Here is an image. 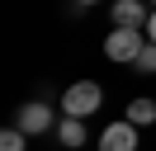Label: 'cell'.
<instances>
[{
	"instance_id": "cell-1",
	"label": "cell",
	"mask_w": 156,
	"mask_h": 151,
	"mask_svg": "<svg viewBox=\"0 0 156 151\" xmlns=\"http://www.w3.org/2000/svg\"><path fill=\"white\" fill-rule=\"evenodd\" d=\"M99 104H104V90L95 80H76L62 94V118H90V113H99Z\"/></svg>"
},
{
	"instance_id": "cell-2",
	"label": "cell",
	"mask_w": 156,
	"mask_h": 151,
	"mask_svg": "<svg viewBox=\"0 0 156 151\" xmlns=\"http://www.w3.org/2000/svg\"><path fill=\"white\" fill-rule=\"evenodd\" d=\"M147 28H109V38H104V57L114 66H133L137 61V52L147 47Z\"/></svg>"
},
{
	"instance_id": "cell-3",
	"label": "cell",
	"mask_w": 156,
	"mask_h": 151,
	"mask_svg": "<svg viewBox=\"0 0 156 151\" xmlns=\"http://www.w3.org/2000/svg\"><path fill=\"white\" fill-rule=\"evenodd\" d=\"M14 128L24 132V137H38V132H48V128H57V118H52V109L43 99H29L19 109V118H14Z\"/></svg>"
},
{
	"instance_id": "cell-4",
	"label": "cell",
	"mask_w": 156,
	"mask_h": 151,
	"mask_svg": "<svg viewBox=\"0 0 156 151\" xmlns=\"http://www.w3.org/2000/svg\"><path fill=\"white\" fill-rule=\"evenodd\" d=\"M151 0H114V9H109V19H114V28H147V19H151Z\"/></svg>"
},
{
	"instance_id": "cell-5",
	"label": "cell",
	"mask_w": 156,
	"mask_h": 151,
	"mask_svg": "<svg viewBox=\"0 0 156 151\" xmlns=\"http://www.w3.org/2000/svg\"><path fill=\"white\" fill-rule=\"evenodd\" d=\"M99 151H137V128L133 123H104V132H99Z\"/></svg>"
},
{
	"instance_id": "cell-6",
	"label": "cell",
	"mask_w": 156,
	"mask_h": 151,
	"mask_svg": "<svg viewBox=\"0 0 156 151\" xmlns=\"http://www.w3.org/2000/svg\"><path fill=\"white\" fill-rule=\"evenodd\" d=\"M57 137H62V146H71V151H76V146H85V142H90L85 118H62V123H57Z\"/></svg>"
},
{
	"instance_id": "cell-7",
	"label": "cell",
	"mask_w": 156,
	"mask_h": 151,
	"mask_svg": "<svg viewBox=\"0 0 156 151\" xmlns=\"http://www.w3.org/2000/svg\"><path fill=\"white\" fill-rule=\"evenodd\" d=\"M128 123L133 128H151L156 123V99H133L128 104Z\"/></svg>"
},
{
	"instance_id": "cell-8",
	"label": "cell",
	"mask_w": 156,
	"mask_h": 151,
	"mask_svg": "<svg viewBox=\"0 0 156 151\" xmlns=\"http://www.w3.org/2000/svg\"><path fill=\"white\" fill-rule=\"evenodd\" d=\"M0 151H24V132L19 128H5L0 132Z\"/></svg>"
},
{
	"instance_id": "cell-9",
	"label": "cell",
	"mask_w": 156,
	"mask_h": 151,
	"mask_svg": "<svg viewBox=\"0 0 156 151\" xmlns=\"http://www.w3.org/2000/svg\"><path fill=\"white\" fill-rule=\"evenodd\" d=\"M137 71H156V43H151V38H147V47H142V52H137Z\"/></svg>"
},
{
	"instance_id": "cell-10",
	"label": "cell",
	"mask_w": 156,
	"mask_h": 151,
	"mask_svg": "<svg viewBox=\"0 0 156 151\" xmlns=\"http://www.w3.org/2000/svg\"><path fill=\"white\" fill-rule=\"evenodd\" d=\"M147 38L156 43V9H151V19H147Z\"/></svg>"
},
{
	"instance_id": "cell-11",
	"label": "cell",
	"mask_w": 156,
	"mask_h": 151,
	"mask_svg": "<svg viewBox=\"0 0 156 151\" xmlns=\"http://www.w3.org/2000/svg\"><path fill=\"white\" fill-rule=\"evenodd\" d=\"M76 5H99V0H76Z\"/></svg>"
},
{
	"instance_id": "cell-12",
	"label": "cell",
	"mask_w": 156,
	"mask_h": 151,
	"mask_svg": "<svg viewBox=\"0 0 156 151\" xmlns=\"http://www.w3.org/2000/svg\"><path fill=\"white\" fill-rule=\"evenodd\" d=\"M151 9H156V0H151Z\"/></svg>"
}]
</instances>
